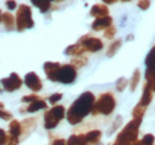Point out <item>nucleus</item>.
I'll return each mask as SVG.
<instances>
[{
  "label": "nucleus",
  "mask_w": 155,
  "mask_h": 145,
  "mask_svg": "<svg viewBox=\"0 0 155 145\" xmlns=\"http://www.w3.org/2000/svg\"><path fill=\"white\" fill-rule=\"evenodd\" d=\"M15 18H16V30L18 32H23L24 30L32 29L35 26V21L32 19V10L26 4L18 5Z\"/></svg>",
  "instance_id": "20e7f679"
},
{
  "label": "nucleus",
  "mask_w": 155,
  "mask_h": 145,
  "mask_svg": "<svg viewBox=\"0 0 155 145\" xmlns=\"http://www.w3.org/2000/svg\"><path fill=\"white\" fill-rule=\"evenodd\" d=\"M140 79H141V72L138 69H135L133 72V76L130 79V82H129V86H130V91L134 92L138 86V82H140Z\"/></svg>",
  "instance_id": "393cba45"
},
{
  "label": "nucleus",
  "mask_w": 155,
  "mask_h": 145,
  "mask_svg": "<svg viewBox=\"0 0 155 145\" xmlns=\"http://www.w3.org/2000/svg\"><path fill=\"white\" fill-rule=\"evenodd\" d=\"M117 1H119V0H103V4H105V5H112V4H116Z\"/></svg>",
  "instance_id": "ea45409f"
},
{
  "label": "nucleus",
  "mask_w": 155,
  "mask_h": 145,
  "mask_svg": "<svg viewBox=\"0 0 155 145\" xmlns=\"http://www.w3.org/2000/svg\"><path fill=\"white\" fill-rule=\"evenodd\" d=\"M146 109L147 107H144V106H140V105H136L134 109H133V112H131V114H133V118H143V115H144V113H146Z\"/></svg>",
  "instance_id": "a878e982"
},
{
  "label": "nucleus",
  "mask_w": 155,
  "mask_h": 145,
  "mask_svg": "<svg viewBox=\"0 0 155 145\" xmlns=\"http://www.w3.org/2000/svg\"><path fill=\"white\" fill-rule=\"evenodd\" d=\"M31 4L37 7L41 13H47L51 8V2L49 0H30Z\"/></svg>",
  "instance_id": "6ab92c4d"
},
{
  "label": "nucleus",
  "mask_w": 155,
  "mask_h": 145,
  "mask_svg": "<svg viewBox=\"0 0 155 145\" xmlns=\"http://www.w3.org/2000/svg\"><path fill=\"white\" fill-rule=\"evenodd\" d=\"M67 145H88L86 134H72L67 139Z\"/></svg>",
  "instance_id": "f3484780"
},
{
  "label": "nucleus",
  "mask_w": 155,
  "mask_h": 145,
  "mask_svg": "<svg viewBox=\"0 0 155 145\" xmlns=\"http://www.w3.org/2000/svg\"><path fill=\"white\" fill-rule=\"evenodd\" d=\"M47 107H48L47 102H45L43 99L39 98L37 100H35V101L28 104L25 107H24V106L20 107L19 112L20 113H35V112H38L41 109H45Z\"/></svg>",
  "instance_id": "9d476101"
},
{
  "label": "nucleus",
  "mask_w": 155,
  "mask_h": 145,
  "mask_svg": "<svg viewBox=\"0 0 155 145\" xmlns=\"http://www.w3.org/2000/svg\"><path fill=\"white\" fill-rule=\"evenodd\" d=\"M110 25H112V17H110V16L99 17V18L94 19V21L92 23V30L93 31H103L106 27H109Z\"/></svg>",
  "instance_id": "9b49d317"
},
{
  "label": "nucleus",
  "mask_w": 155,
  "mask_h": 145,
  "mask_svg": "<svg viewBox=\"0 0 155 145\" xmlns=\"http://www.w3.org/2000/svg\"><path fill=\"white\" fill-rule=\"evenodd\" d=\"M88 63V60H87V57H85V56H75V58H73L72 60V62H71V64L75 68V69H80V68H84L86 64Z\"/></svg>",
  "instance_id": "b1692460"
},
{
  "label": "nucleus",
  "mask_w": 155,
  "mask_h": 145,
  "mask_svg": "<svg viewBox=\"0 0 155 145\" xmlns=\"http://www.w3.org/2000/svg\"><path fill=\"white\" fill-rule=\"evenodd\" d=\"M120 124H122V117H117L116 120L114 121V125H112V127H111V130H109V133H111V132L116 131L117 127L120 126Z\"/></svg>",
  "instance_id": "e433bc0d"
},
{
  "label": "nucleus",
  "mask_w": 155,
  "mask_h": 145,
  "mask_svg": "<svg viewBox=\"0 0 155 145\" xmlns=\"http://www.w3.org/2000/svg\"><path fill=\"white\" fill-rule=\"evenodd\" d=\"M116 32H117L116 27L114 25H110L109 27H106L104 30V37L107 38V39H112L115 37V35H116Z\"/></svg>",
  "instance_id": "c85d7f7f"
},
{
  "label": "nucleus",
  "mask_w": 155,
  "mask_h": 145,
  "mask_svg": "<svg viewBox=\"0 0 155 145\" xmlns=\"http://www.w3.org/2000/svg\"><path fill=\"white\" fill-rule=\"evenodd\" d=\"M120 1H123V2H129V1H131V0H120Z\"/></svg>",
  "instance_id": "a18cd8bd"
},
{
  "label": "nucleus",
  "mask_w": 155,
  "mask_h": 145,
  "mask_svg": "<svg viewBox=\"0 0 155 145\" xmlns=\"http://www.w3.org/2000/svg\"><path fill=\"white\" fill-rule=\"evenodd\" d=\"M90 14L94 18H99V17H105L109 16V7L105 4H96L91 7Z\"/></svg>",
  "instance_id": "ddd939ff"
},
{
  "label": "nucleus",
  "mask_w": 155,
  "mask_h": 145,
  "mask_svg": "<svg viewBox=\"0 0 155 145\" xmlns=\"http://www.w3.org/2000/svg\"><path fill=\"white\" fill-rule=\"evenodd\" d=\"M1 86L2 88L8 93H12L15 91H18L21 88L24 81L23 79L20 77L17 72H11L8 77H5V79H1Z\"/></svg>",
  "instance_id": "0eeeda50"
},
{
  "label": "nucleus",
  "mask_w": 155,
  "mask_h": 145,
  "mask_svg": "<svg viewBox=\"0 0 155 145\" xmlns=\"http://www.w3.org/2000/svg\"><path fill=\"white\" fill-rule=\"evenodd\" d=\"M56 1H58V2H61V1H63V0H56Z\"/></svg>",
  "instance_id": "49530a36"
},
{
  "label": "nucleus",
  "mask_w": 155,
  "mask_h": 145,
  "mask_svg": "<svg viewBox=\"0 0 155 145\" xmlns=\"http://www.w3.org/2000/svg\"><path fill=\"white\" fill-rule=\"evenodd\" d=\"M0 119H2L5 121H10V120L13 119V115H12L11 112H8V111H6L5 108H2L0 109Z\"/></svg>",
  "instance_id": "7c9ffc66"
},
{
  "label": "nucleus",
  "mask_w": 155,
  "mask_h": 145,
  "mask_svg": "<svg viewBox=\"0 0 155 145\" xmlns=\"http://www.w3.org/2000/svg\"><path fill=\"white\" fill-rule=\"evenodd\" d=\"M39 99V96L37 94H29V95H25V96H23L20 100H21V102H24V104H30V102H32V101H35V100H37Z\"/></svg>",
  "instance_id": "2f4dec72"
},
{
  "label": "nucleus",
  "mask_w": 155,
  "mask_h": 145,
  "mask_svg": "<svg viewBox=\"0 0 155 145\" xmlns=\"http://www.w3.org/2000/svg\"><path fill=\"white\" fill-rule=\"evenodd\" d=\"M5 6H6V8L10 10V11H15V10H17L18 4H17L16 0H6V1H5Z\"/></svg>",
  "instance_id": "f704fd0d"
},
{
  "label": "nucleus",
  "mask_w": 155,
  "mask_h": 145,
  "mask_svg": "<svg viewBox=\"0 0 155 145\" xmlns=\"http://www.w3.org/2000/svg\"><path fill=\"white\" fill-rule=\"evenodd\" d=\"M51 145H67V142L64 139H55Z\"/></svg>",
  "instance_id": "58836bf2"
},
{
  "label": "nucleus",
  "mask_w": 155,
  "mask_h": 145,
  "mask_svg": "<svg viewBox=\"0 0 155 145\" xmlns=\"http://www.w3.org/2000/svg\"><path fill=\"white\" fill-rule=\"evenodd\" d=\"M85 53H86L85 48L79 42L75 43V44H72V45L67 47L66 50H64V54L68 55V56H81V55H84Z\"/></svg>",
  "instance_id": "2eb2a0df"
},
{
  "label": "nucleus",
  "mask_w": 155,
  "mask_h": 145,
  "mask_svg": "<svg viewBox=\"0 0 155 145\" xmlns=\"http://www.w3.org/2000/svg\"><path fill=\"white\" fill-rule=\"evenodd\" d=\"M6 136H7V133L5 132V130L0 128V145H4L5 139H6Z\"/></svg>",
  "instance_id": "4c0bfd02"
},
{
  "label": "nucleus",
  "mask_w": 155,
  "mask_h": 145,
  "mask_svg": "<svg viewBox=\"0 0 155 145\" xmlns=\"http://www.w3.org/2000/svg\"><path fill=\"white\" fill-rule=\"evenodd\" d=\"M116 108V99L112 93L106 92L99 95L94 105L92 108V114L98 115V114H103V115H110Z\"/></svg>",
  "instance_id": "7ed1b4c3"
},
{
  "label": "nucleus",
  "mask_w": 155,
  "mask_h": 145,
  "mask_svg": "<svg viewBox=\"0 0 155 145\" xmlns=\"http://www.w3.org/2000/svg\"><path fill=\"white\" fill-rule=\"evenodd\" d=\"M152 100H153V91H152V89H150V87L146 83V85H144V87H143L142 96H141V99H140V101H138V104H137V105H140V106H144V107H148V105L152 102Z\"/></svg>",
  "instance_id": "4468645a"
},
{
  "label": "nucleus",
  "mask_w": 155,
  "mask_h": 145,
  "mask_svg": "<svg viewBox=\"0 0 155 145\" xmlns=\"http://www.w3.org/2000/svg\"><path fill=\"white\" fill-rule=\"evenodd\" d=\"M142 140L146 143V144L148 145H154V142H155V137L153 134H150V133H148V134H144L143 136V138H142Z\"/></svg>",
  "instance_id": "c9c22d12"
},
{
  "label": "nucleus",
  "mask_w": 155,
  "mask_h": 145,
  "mask_svg": "<svg viewBox=\"0 0 155 145\" xmlns=\"http://www.w3.org/2000/svg\"><path fill=\"white\" fill-rule=\"evenodd\" d=\"M1 23H2L4 29L6 31H13V30H16V18H15V16L10 11L2 12Z\"/></svg>",
  "instance_id": "f8f14e48"
},
{
  "label": "nucleus",
  "mask_w": 155,
  "mask_h": 145,
  "mask_svg": "<svg viewBox=\"0 0 155 145\" xmlns=\"http://www.w3.org/2000/svg\"><path fill=\"white\" fill-rule=\"evenodd\" d=\"M66 117V108L62 105H56L44 113V128L53 130Z\"/></svg>",
  "instance_id": "423d86ee"
},
{
  "label": "nucleus",
  "mask_w": 155,
  "mask_h": 145,
  "mask_svg": "<svg viewBox=\"0 0 155 145\" xmlns=\"http://www.w3.org/2000/svg\"><path fill=\"white\" fill-rule=\"evenodd\" d=\"M122 47V40L120 39H115L107 48V51H106V56L107 57H114L117 54V51L120 49Z\"/></svg>",
  "instance_id": "5701e85b"
},
{
  "label": "nucleus",
  "mask_w": 155,
  "mask_h": 145,
  "mask_svg": "<svg viewBox=\"0 0 155 145\" xmlns=\"http://www.w3.org/2000/svg\"><path fill=\"white\" fill-rule=\"evenodd\" d=\"M133 145H148V144H146V143H144V142L141 139V140H136V142Z\"/></svg>",
  "instance_id": "a19ab883"
},
{
  "label": "nucleus",
  "mask_w": 155,
  "mask_h": 145,
  "mask_svg": "<svg viewBox=\"0 0 155 145\" xmlns=\"http://www.w3.org/2000/svg\"><path fill=\"white\" fill-rule=\"evenodd\" d=\"M18 144H19V138L7 133V136H6V139H5V143H4V145H18Z\"/></svg>",
  "instance_id": "c756f323"
},
{
  "label": "nucleus",
  "mask_w": 155,
  "mask_h": 145,
  "mask_svg": "<svg viewBox=\"0 0 155 145\" xmlns=\"http://www.w3.org/2000/svg\"><path fill=\"white\" fill-rule=\"evenodd\" d=\"M8 134H12L15 137H18L23 134V130H21V123L16 120V119H12L10 120V125H8Z\"/></svg>",
  "instance_id": "dca6fc26"
},
{
  "label": "nucleus",
  "mask_w": 155,
  "mask_h": 145,
  "mask_svg": "<svg viewBox=\"0 0 155 145\" xmlns=\"http://www.w3.org/2000/svg\"><path fill=\"white\" fill-rule=\"evenodd\" d=\"M133 38H134V36H131V35H129V36H128V38H127V39H128V40H131Z\"/></svg>",
  "instance_id": "79ce46f5"
},
{
  "label": "nucleus",
  "mask_w": 155,
  "mask_h": 145,
  "mask_svg": "<svg viewBox=\"0 0 155 145\" xmlns=\"http://www.w3.org/2000/svg\"><path fill=\"white\" fill-rule=\"evenodd\" d=\"M79 43L85 48L86 51H90V53H98L104 48L103 42L98 37L84 36L79 39Z\"/></svg>",
  "instance_id": "6e6552de"
},
{
  "label": "nucleus",
  "mask_w": 155,
  "mask_h": 145,
  "mask_svg": "<svg viewBox=\"0 0 155 145\" xmlns=\"http://www.w3.org/2000/svg\"><path fill=\"white\" fill-rule=\"evenodd\" d=\"M60 66H61V64H60L58 62H45V63H44V66H43V70H44V72H45L48 80L50 79V76H51L54 72L58 70V68L60 67Z\"/></svg>",
  "instance_id": "412c9836"
},
{
  "label": "nucleus",
  "mask_w": 155,
  "mask_h": 145,
  "mask_svg": "<svg viewBox=\"0 0 155 145\" xmlns=\"http://www.w3.org/2000/svg\"><path fill=\"white\" fill-rule=\"evenodd\" d=\"M62 94L61 93H55V94H51L49 98H48V101H49V104H51V105H55V104H58V101L62 99Z\"/></svg>",
  "instance_id": "473e14b6"
},
{
  "label": "nucleus",
  "mask_w": 155,
  "mask_h": 145,
  "mask_svg": "<svg viewBox=\"0 0 155 145\" xmlns=\"http://www.w3.org/2000/svg\"><path fill=\"white\" fill-rule=\"evenodd\" d=\"M77 79V69L69 63V64H61L58 70L50 76V81L60 82L63 85H71Z\"/></svg>",
  "instance_id": "39448f33"
},
{
  "label": "nucleus",
  "mask_w": 155,
  "mask_h": 145,
  "mask_svg": "<svg viewBox=\"0 0 155 145\" xmlns=\"http://www.w3.org/2000/svg\"><path fill=\"white\" fill-rule=\"evenodd\" d=\"M1 19H2V11L0 10V24H1Z\"/></svg>",
  "instance_id": "37998d69"
},
{
  "label": "nucleus",
  "mask_w": 155,
  "mask_h": 145,
  "mask_svg": "<svg viewBox=\"0 0 155 145\" xmlns=\"http://www.w3.org/2000/svg\"><path fill=\"white\" fill-rule=\"evenodd\" d=\"M149 6H150V0H138L137 1V7L142 11L148 10Z\"/></svg>",
  "instance_id": "72a5a7b5"
},
{
  "label": "nucleus",
  "mask_w": 155,
  "mask_h": 145,
  "mask_svg": "<svg viewBox=\"0 0 155 145\" xmlns=\"http://www.w3.org/2000/svg\"><path fill=\"white\" fill-rule=\"evenodd\" d=\"M2 108H5V106H4L2 102H0V109H2Z\"/></svg>",
  "instance_id": "c03bdc74"
},
{
  "label": "nucleus",
  "mask_w": 155,
  "mask_h": 145,
  "mask_svg": "<svg viewBox=\"0 0 155 145\" xmlns=\"http://www.w3.org/2000/svg\"><path fill=\"white\" fill-rule=\"evenodd\" d=\"M0 91H1V89H0Z\"/></svg>",
  "instance_id": "09e8293b"
},
{
  "label": "nucleus",
  "mask_w": 155,
  "mask_h": 145,
  "mask_svg": "<svg viewBox=\"0 0 155 145\" xmlns=\"http://www.w3.org/2000/svg\"><path fill=\"white\" fill-rule=\"evenodd\" d=\"M49 1H50V2H53V1H56V0H49Z\"/></svg>",
  "instance_id": "de8ad7c7"
},
{
  "label": "nucleus",
  "mask_w": 155,
  "mask_h": 145,
  "mask_svg": "<svg viewBox=\"0 0 155 145\" xmlns=\"http://www.w3.org/2000/svg\"><path fill=\"white\" fill-rule=\"evenodd\" d=\"M94 102H96L94 94L92 92H84L66 112L67 121L71 125L80 124L84 120V118L92 112Z\"/></svg>",
  "instance_id": "f257e3e1"
},
{
  "label": "nucleus",
  "mask_w": 155,
  "mask_h": 145,
  "mask_svg": "<svg viewBox=\"0 0 155 145\" xmlns=\"http://www.w3.org/2000/svg\"><path fill=\"white\" fill-rule=\"evenodd\" d=\"M86 134V138H87V142H88V145H96L99 143L100 138H101V131L99 130H92Z\"/></svg>",
  "instance_id": "aec40b11"
},
{
  "label": "nucleus",
  "mask_w": 155,
  "mask_h": 145,
  "mask_svg": "<svg viewBox=\"0 0 155 145\" xmlns=\"http://www.w3.org/2000/svg\"><path fill=\"white\" fill-rule=\"evenodd\" d=\"M142 119L141 118H133L123 130L117 134L116 140L114 145H133L137 140L138 137V131L141 126Z\"/></svg>",
  "instance_id": "f03ea898"
},
{
  "label": "nucleus",
  "mask_w": 155,
  "mask_h": 145,
  "mask_svg": "<svg viewBox=\"0 0 155 145\" xmlns=\"http://www.w3.org/2000/svg\"><path fill=\"white\" fill-rule=\"evenodd\" d=\"M146 83L155 93V67H147V69H146Z\"/></svg>",
  "instance_id": "a211bd4d"
},
{
  "label": "nucleus",
  "mask_w": 155,
  "mask_h": 145,
  "mask_svg": "<svg viewBox=\"0 0 155 145\" xmlns=\"http://www.w3.org/2000/svg\"><path fill=\"white\" fill-rule=\"evenodd\" d=\"M129 86V81L125 77H119L116 81V91L117 92H123L127 87Z\"/></svg>",
  "instance_id": "bb28decb"
},
{
  "label": "nucleus",
  "mask_w": 155,
  "mask_h": 145,
  "mask_svg": "<svg viewBox=\"0 0 155 145\" xmlns=\"http://www.w3.org/2000/svg\"><path fill=\"white\" fill-rule=\"evenodd\" d=\"M23 81H24L25 86H26L30 91L34 92V93H37V92L42 91V88H43V82H42V80L39 79L38 75L34 72H28V74L24 76V80H23Z\"/></svg>",
  "instance_id": "1a4fd4ad"
},
{
  "label": "nucleus",
  "mask_w": 155,
  "mask_h": 145,
  "mask_svg": "<svg viewBox=\"0 0 155 145\" xmlns=\"http://www.w3.org/2000/svg\"><path fill=\"white\" fill-rule=\"evenodd\" d=\"M146 66L147 67H155V47L152 48V50L148 53L146 57Z\"/></svg>",
  "instance_id": "cd10ccee"
},
{
  "label": "nucleus",
  "mask_w": 155,
  "mask_h": 145,
  "mask_svg": "<svg viewBox=\"0 0 155 145\" xmlns=\"http://www.w3.org/2000/svg\"><path fill=\"white\" fill-rule=\"evenodd\" d=\"M35 128H36V119H34V118H26V119L23 120V123H21L23 133H29V132H31Z\"/></svg>",
  "instance_id": "4be33fe9"
}]
</instances>
